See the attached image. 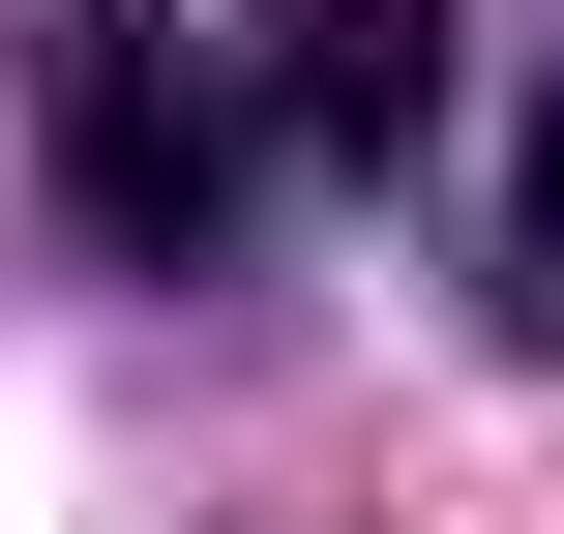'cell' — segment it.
Wrapping results in <instances>:
<instances>
[{
  "instance_id": "obj_1",
  "label": "cell",
  "mask_w": 564,
  "mask_h": 534,
  "mask_svg": "<svg viewBox=\"0 0 564 534\" xmlns=\"http://www.w3.org/2000/svg\"><path fill=\"white\" fill-rule=\"evenodd\" d=\"M446 119V0H268V149L297 178H387Z\"/></svg>"
},
{
  "instance_id": "obj_2",
  "label": "cell",
  "mask_w": 564,
  "mask_h": 534,
  "mask_svg": "<svg viewBox=\"0 0 564 534\" xmlns=\"http://www.w3.org/2000/svg\"><path fill=\"white\" fill-rule=\"evenodd\" d=\"M506 297L564 327V89H535V149H506Z\"/></svg>"
}]
</instances>
